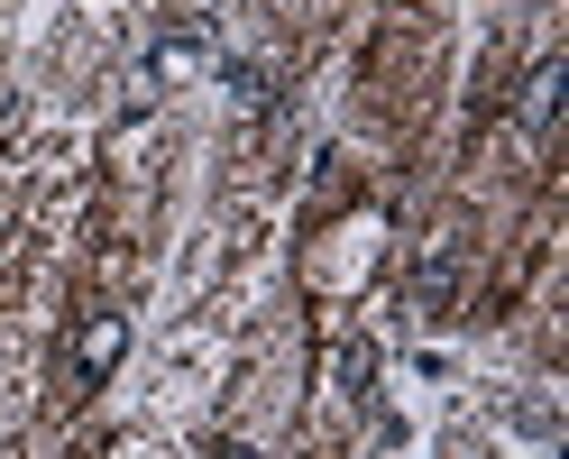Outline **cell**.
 Wrapping results in <instances>:
<instances>
[{"label": "cell", "instance_id": "1", "mask_svg": "<svg viewBox=\"0 0 569 459\" xmlns=\"http://www.w3.org/2000/svg\"><path fill=\"white\" fill-rule=\"evenodd\" d=\"M120 349H129V312H83L74 340H64V377L74 386H101L120 368Z\"/></svg>", "mask_w": 569, "mask_h": 459}, {"label": "cell", "instance_id": "2", "mask_svg": "<svg viewBox=\"0 0 569 459\" xmlns=\"http://www.w3.org/2000/svg\"><path fill=\"white\" fill-rule=\"evenodd\" d=\"M368 368H377V349H368V340H340V349H331V377H340V396H368Z\"/></svg>", "mask_w": 569, "mask_h": 459}, {"label": "cell", "instance_id": "3", "mask_svg": "<svg viewBox=\"0 0 569 459\" xmlns=\"http://www.w3.org/2000/svg\"><path fill=\"white\" fill-rule=\"evenodd\" d=\"M211 459H258V450H248V441H211Z\"/></svg>", "mask_w": 569, "mask_h": 459}]
</instances>
